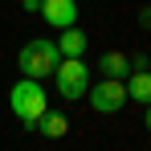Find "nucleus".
Segmentation results:
<instances>
[{"label":"nucleus","instance_id":"nucleus-1","mask_svg":"<svg viewBox=\"0 0 151 151\" xmlns=\"http://www.w3.org/2000/svg\"><path fill=\"white\" fill-rule=\"evenodd\" d=\"M57 61H61V53H57V45H53L49 37H29L25 45H21V57H17L21 78H33V82H45V78H53Z\"/></svg>","mask_w":151,"mask_h":151},{"label":"nucleus","instance_id":"nucleus-2","mask_svg":"<svg viewBox=\"0 0 151 151\" xmlns=\"http://www.w3.org/2000/svg\"><path fill=\"white\" fill-rule=\"evenodd\" d=\"M8 106H12V114L21 119V127H37V119L49 110L45 86H41V82H33V78H21V82L8 90Z\"/></svg>","mask_w":151,"mask_h":151},{"label":"nucleus","instance_id":"nucleus-3","mask_svg":"<svg viewBox=\"0 0 151 151\" xmlns=\"http://www.w3.org/2000/svg\"><path fill=\"white\" fill-rule=\"evenodd\" d=\"M53 86L61 98H86L90 90V65L86 57H61L57 70H53Z\"/></svg>","mask_w":151,"mask_h":151},{"label":"nucleus","instance_id":"nucleus-4","mask_svg":"<svg viewBox=\"0 0 151 151\" xmlns=\"http://www.w3.org/2000/svg\"><path fill=\"white\" fill-rule=\"evenodd\" d=\"M86 102H90V110H98V114H114V110H123L127 102V82H114V78H102L98 86H90L86 90Z\"/></svg>","mask_w":151,"mask_h":151},{"label":"nucleus","instance_id":"nucleus-5","mask_svg":"<svg viewBox=\"0 0 151 151\" xmlns=\"http://www.w3.org/2000/svg\"><path fill=\"white\" fill-rule=\"evenodd\" d=\"M37 17L53 29H70V25H78V0H41Z\"/></svg>","mask_w":151,"mask_h":151},{"label":"nucleus","instance_id":"nucleus-6","mask_svg":"<svg viewBox=\"0 0 151 151\" xmlns=\"http://www.w3.org/2000/svg\"><path fill=\"white\" fill-rule=\"evenodd\" d=\"M53 45H57L61 57H86V29H78V25L61 29V37H57Z\"/></svg>","mask_w":151,"mask_h":151},{"label":"nucleus","instance_id":"nucleus-7","mask_svg":"<svg viewBox=\"0 0 151 151\" xmlns=\"http://www.w3.org/2000/svg\"><path fill=\"white\" fill-rule=\"evenodd\" d=\"M127 98L139 102V106L151 102V70H131L127 74Z\"/></svg>","mask_w":151,"mask_h":151},{"label":"nucleus","instance_id":"nucleus-8","mask_svg":"<svg viewBox=\"0 0 151 151\" xmlns=\"http://www.w3.org/2000/svg\"><path fill=\"white\" fill-rule=\"evenodd\" d=\"M98 70H102V78H114V82H123L127 74H131V57H127V53H102L98 57Z\"/></svg>","mask_w":151,"mask_h":151},{"label":"nucleus","instance_id":"nucleus-9","mask_svg":"<svg viewBox=\"0 0 151 151\" xmlns=\"http://www.w3.org/2000/svg\"><path fill=\"white\" fill-rule=\"evenodd\" d=\"M37 131H41L45 139H61V135H70V119H65L61 110H45V114L37 119Z\"/></svg>","mask_w":151,"mask_h":151},{"label":"nucleus","instance_id":"nucleus-10","mask_svg":"<svg viewBox=\"0 0 151 151\" xmlns=\"http://www.w3.org/2000/svg\"><path fill=\"white\" fill-rule=\"evenodd\" d=\"M21 8L25 12H41V0H21Z\"/></svg>","mask_w":151,"mask_h":151},{"label":"nucleus","instance_id":"nucleus-11","mask_svg":"<svg viewBox=\"0 0 151 151\" xmlns=\"http://www.w3.org/2000/svg\"><path fill=\"white\" fill-rule=\"evenodd\" d=\"M139 25H143V29H151V8H143V12H139Z\"/></svg>","mask_w":151,"mask_h":151},{"label":"nucleus","instance_id":"nucleus-12","mask_svg":"<svg viewBox=\"0 0 151 151\" xmlns=\"http://www.w3.org/2000/svg\"><path fill=\"white\" fill-rule=\"evenodd\" d=\"M143 127H147V131H151V102H147V106H143Z\"/></svg>","mask_w":151,"mask_h":151}]
</instances>
